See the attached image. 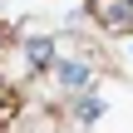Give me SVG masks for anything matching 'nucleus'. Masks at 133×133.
<instances>
[{"label":"nucleus","instance_id":"1","mask_svg":"<svg viewBox=\"0 0 133 133\" xmlns=\"http://www.w3.org/2000/svg\"><path fill=\"white\" fill-rule=\"evenodd\" d=\"M54 79H59L64 89H89V84H94V64H84V59H64V64L54 69Z\"/></svg>","mask_w":133,"mask_h":133},{"label":"nucleus","instance_id":"2","mask_svg":"<svg viewBox=\"0 0 133 133\" xmlns=\"http://www.w3.org/2000/svg\"><path fill=\"white\" fill-rule=\"evenodd\" d=\"M25 59H30V69H35V74H39V69H49V64H54V39H49V35L25 39Z\"/></svg>","mask_w":133,"mask_h":133},{"label":"nucleus","instance_id":"3","mask_svg":"<svg viewBox=\"0 0 133 133\" xmlns=\"http://www.w3.org/2000/svg\"><path fill=\"white\" fill-rule=\"evenodd\" d=\"M99 114H104V99H79V109H74V118H79V123H94Z\"/></svg>","mask_w":133,"mask_h":133},{"label":"nucleus","instance_id":"4","mask_svg":"<svg viewBox=\"0 0 133 133\" xmlns=\"http://www.w3.org/2000/svg\"><path fill=\"white\" fill-rule=\"evenodd\" d=\"M15 109H20V99H15V89L0 79V123H5V118H15Z\"/></svg>","mask_w":133,"mask_h":133},{"label":"nucleus","instance_id":"5","mask_svg":"<svg viewBox=\"0 0 133 133\" xmlns=\"http://www.w3.org/2000/svg\"><path fill=\"white\" fill-rule=\"evenodd\" d=\"M118 15H133V0H118Z\"/></svg>","mask_w":133,"mask_h":133},{"label":"nucleus","instance_id":"6","mask_svg":"<svg viewBox=\"0 0 133 133\" xmlns=\"http://www.w3.org/2000/svg\"><path fill=\"white\" fill-rule=\"evenodd\" d=\"M0 44H5V25H0Z\"/></svg>","mask_w":133,"mask_h":133}]
</instances>
